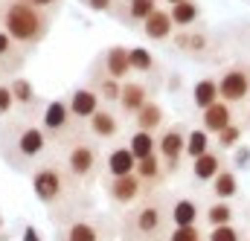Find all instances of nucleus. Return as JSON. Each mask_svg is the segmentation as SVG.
Wrapping results in <instances>:
<instances>
[{
  "instance_id": "obj_1",
  "label": "nucleus",
  "mask_w": 250,
  "mask_h": 241,
  "mask_svg": "<svg viewBox=\"0 0 250 241\" xmlns=\"http://www.w3.org/2000/svg\"><path fill=\"white\" fill-rule=\"evenodd\" d=\"M3 29L15 44H38L47 32V18L32 0H12L3 9Z\"/></svg>"
},
{
  "instance_id": "obj_2",
  "label": "nucleus",
  "mask_w": 250,
  "mask_h": 241,
  "mask_svg": "<svg viewBox=\"0 0 250 241\" xmlns=\"http://www.w3.org/2000/svg\"><path fill=\"white\" fill-rule=\"evenodd\" d=\"M184 151H187V134H184V128H181V125L163 128L160 137H157V154H160V160H163L166 175L178 172V163H181Z\"/></svg>"
},
{
  "instance_id": "obj_3",
  "label": "nucleus",
  "mask_w": 250,
  "mask_h": 241,
  "mask_svg": "<svg viewBox=\"0 0 250 241\" xmlns=\"http://www.w3.org/2000/svg\"><path fill=\"white\" fill-rule=\"evenodd\" d=\"M250 93V73L245 67H230L218 76V96L221 102L227 105H236V102H245Z\"/></svg>"
},
{
  "instance_id": "obj_4",
  "label": "nucleus",
  "mask_w": 250,
  "mask_h": 241,
  "mask_svg": "<svg viewBox=\"0 0 250 241\" xmlns=\"http://www.w3.org/2000/svg\"><path fill=\"white\" fill-rule=\"evenodd\" d=\"M32 192L41 203H56L64 195V178L56 166H41L32 175Z\"/></svg>"
},
{
  "instance_id": "obj_5",
  "label": "nucleus",
  "mask_w": 250,
  "mask_h": 241,
  "mask_svg": "<svg viewBox=\"0 0 250 241\" xmlns=\"http://www.w3.org/2000/svg\"><path fill=\"white\" fill-rule=\"evenodd\" d=\"M67 169L79 181L90 178L93 169H96V145L93 142H73L70 151H67Z\"/></svg>"
},
{
  "instance_id": "obj_6",
  "label": "nucleus",
  "mask_w": 250,
  "mask_h": 241,
  "mask_svg": "<svg viewBox=\"0 0 250 241\" xmlns=\"http://www.w3.org/2000/svg\"><path fill=\"white\" fill-rule=\"evenodd\" d=\"M70 120H73V114H70L67 102L64 99H50L44 114H41V128H44L47 137H62L70 128Z\"/></svg>"
},
{
  "instance_id": "obj_7",
  "label": "nucleus",
  "mask_w": 250,
  "mask_h": 241,
  "mask_svg": "<svg viewBox=\"0 0 250 241\" xmlns=\"http://www.w3.org/2000/svg\"><path fill=\"white\" fill-rule=\"evenodd\" d=\"M15 148H18V154H21L23 160L41 157L44 148H47V134H44V128H38V125H23V128L18 131V137H15Z\"/></svg>"
},
{
  "instance_id": "obj_8",
  "label": "nucleus",
  "mask_w": 250,
  "mask_h": 241,
  "mask_svg": "<svg viewBox=\"0 0 250 241\" xmlns=\"http://www.w3.org/2000/svg\"><path fill=\"white\" fill-rule=\"evenodd\" d=\"M143 192H146V183L137 175L111 178V183H108V195H111L114 203H134L137 198H143Z\"/></svg>"
},
{
  "instance_id": "obj_9",
  "label": "nucleus",
  "mask_w": 250,
  "mask_h": 241,
  "mask_svg": "<svg viewBox=\"0 0 250 241\" xmlns=\"http://www.w3.org/2000/svg\"><path fill=\"white\" fill-rule=\"evenodd\" d=\"M99 93L96 90H90V87H79V90H73L70 93V99H67V108H70V114H73V120H90L96 111H99Z\"/></svg>"
},
{
  "instance_id": "obj_10",
  "label": "nucleus",
  "mask_w": 250,
  "mask_h": 241,
  "mask_svg": "<svg viewBox=\"0 0 250 241\" xmlns=\"http://www.w3.org/2000/svg\"><path fill=\"white\" fill-rule=\"evenodd\" d=\"M201 122H204L207 134H221L227 125H233V108L227 102H215L201 111Z\"/></svg>"
},
{
  "instance_id": "obj_11",
  "label": "nucleus",
  "mask_w": 250,
  "mask_h": 241,
  "mask_svg": "<svg viewBox=\"0 0 250 241\" xmlns=\"http://www.w3.org/2000/svg\"><path fill=\"white\" fill-rule=\"evenodd\" d=\"M105 172H108V178L134 175V172H137V157L131 154L128 145H117V148L108 154V160H105Z\"/></svg>"
},
{
  "instance_id": "obj_12",
  "label": "nucleus",
  "mask_w": 250,
  "mask_h": 241,
  "mask_svg": "<svg viewBox=\"0 0 250 241\" xmlns=\"http://www.w3.org/2000/svg\"><path fill=\"white\" fill-rule=\"evenodd\" d=\"M143 32H146V38H148V41H166V38H172V32H175L172 15H169V12H163V9L151 12V15L143 20Z\"/></svg>"
},
{
  "instance_id": "obj_13",
  "label": "nucleus",
  "mask_w": 250,
  "mask_h": 241,
  "mask_svg": "<svg viewBox=\"0 0 250 241\" xmlns=\"http://www.w3.org/2000/svg\"><path fill=\"white\" fill-rule=\"evenodd\" d=\"M146 102H148V93H146V87L140 81H123V90H120V108H123V114L134 117Z\"/></svg>"
},
{
  "instance_id": "obj_14",
  "label": "nucleus",
  "mask_w": 250,
  "mask_h": 241,
  "mask_svg": "<svg viewBox=\"0 0 250 241\" xmlns=\"http://www.w3.org/2000/svg\"><path fill=\"white\" fill-rule=\"evenodd\" d=\"M131 73V64H128V47L114 44L111 50H105V76L125 81V76Z\"/></svg>"
},
{
  "instance_id": "obj_15",
  "label": "nucleus",
  "mask_w": 250,
  "mask_h": 241,
  "mask_svg": "<svg viewBox=\"0 0 250 241\" xmlns=\"http://www.w3.org/2000/svg\"><path fill=\"white\" fill-rule=\"evenodd\" d=\"M87 128H90V134L96 137V140H114L117 134H120V120L111 114V111H96L90 120H87Z\"/></svg>"
},
{
  "instance_id": "obj_16",
  "label": "nucleus",
  "mask_w": 250,
  "mask_h": 241,
  "mask_svg": "<svg viewBox=\"0 0 250 241\" xmlns=\"http://www.w3.org/2000/svg\"><path fill=\"white\" fill-rule=\"evenodd\" d=\"M192 102H195L198 111H204V108L221 102V96H218V79H209V76L198 79L195 87H192Z\"/></svg>"
},
{
  "instance_id": "obj_17",
  "label": "nucleus",
  "mask_w": 250,
  "mask_h": 241,
  "mask_svg": "<svg viewBox=\"0 0 250 241\" xmlns=\"http://www.w3.org/2000/svg\"><path fill=\"white\" fill-rule=\"evenodd\" d=\"M160 224H163V212H160L157 203H146V206H140V209L134 212V227H137V233H143V236L157 233Z\"/></svg>"
},
{
  "instance_id": "obj_18",
  "label": "nucleus",
  "mask_w": 250,
  "mask_h": 241,
  "mask_svg": "<svg viewBox=\"0 0 250 241\" xmlns=\"http://www.w3.org/2000/svg\"><path fill=\"white\" fill-rule=\"evenodd\" d=\"M169 215H172V224L175 227H195L198 218H201V209H198V203L192 198H178L172 203V212Z\"/></svg>"
},
{
  "instance_id": "obj_19",
  "label": "nucleus",
  "mask_w": 250,
  "mask_h": 241,
  "mask_svg": "<svg viewBox=\"0 0 250 241\" xmlns=\"http://www.w3.org/2000/svg\"><path fill=\"white\" fill-rule=\"evenodd\" d=\"M128 148H131V154L137 157V160H146V157H151V154H157V137L151 134V131H134L131 137H128Z\"/></svg>"
},
{
  "instance_id": "obj_20",
  "label": "nucleus",
  "mask_w": 250,
  "mask_h": 241,
  "mask_svg": "<svg viewBox=\"0 0 250 241\" xmlns=\"http://www.w3.org/2000/svg\"><path fill=\"white\" fill-rule=\"evenodd\" d=\"M221 169H224V166H221V157H218L215 151H207V154H201L198 160H192V175H195V181H201V183L212 181Z\"/></svg>"
},
{
  "instance_id": "obj_21",
  "label": "nucleus",
  "mask_w": 250,
  "mask_h": 241,
  "mask_svg": "<svg viewBox=\"0 0 250 241\" xmlns=\"http://www.w3.org/2000/svg\"><path fill=\"white\" fill-rule=\"evenodd\" d=\"M134 125L140 128V131H157L160 125H163V108L157 105V102H146L137 114H134Z\"/></svg>"
},
{
  "instance_id": "obj_22",
  "label": "nucleus",
  "mask_w": 250,
  "mask_h": 241,
  "mask_svg": "<svg viewBox=\"0 0 250 241\" xmlns=\"http://www.w3.org/2000/svg\"><path fill=\"white\" fill-rule=\"evenodd\" d=\"M209 183H212V195H215L218 201H230V198L239 195V178H236V172H230V169H221Z\"/></svg>"
},
{
  "instance_id": "obj_23",
  "label": "nucleus",
  "mask_w": 250,
  "mask_h": 241,
  "mask_svg": "<svg viewBox=\"0 0 250 241\" xmlns=\"http://www.w3.org/2000/svg\"><path fill=\"white\" fill-rule=\"evenodd\" d=\"M169 15H172V23H175V26L187 29V26H192V23L201 18V6H198L195 0H181V3H175V6L169 9Z\"/></svg>"
},
{
  "instance_id": "obj_24",
  "label": "nucleus",
  "mask_w": 250,
  "mask_h": 241,
  "mask_svg": "<svg viewBox=\"0 0 250 241\" xmlns=\"http://www.w3.org/2000/svg\"><path fill=\"white\" fill-rule=\"evenodd\" d=\"M134 175L143 183H160L163 175H166L160 154H151V157H146V160H137V172H134Z\"/></svg>"
},
{
  "instance_id": "obj_25",
  "label": "nucleus",
  "mask_w": 250,
  "mask_h": 241,
  "mask_svg": "<svg viewBox=\"0 0 250 241\" xmlns=\"http://www.w3.org/2000/svg\"><path fill=\"white\" fill-rule=\"evenodd\" d=\"M209 151V134L204 131V128H195V131H189L187 134V154L189 160H198L201 154H207Z\"/></svg>"
},
{
  "instance_id": "obj_26",
  "label": "nucleus",
  "mask_w": 250,
  "mask_h": 241,
  "mask_svg": "<svg viewBox=\"0 0 250 241\" xmlns=\"http://www.w3.org/2000/svg\"><path fill=\"white\" fill-rule=\"evenodd\" d=\"M99 230L90 224V221H76V224H70L67 230H64L62 241H99Z\"/></svg>"
},
{
  "instance_id": "obj_27",
  "label": "nucleus",
  "mask_w": 250,
  "mask_h": 241,
  "mask_svg": "<svg viewBox=\"0 0 250 241\" xmlns=\"http://www.w3.org/2000/svg\"><path fill=\"white\" fill-rule=\"evenodd\" d=\"M204 218H207V224H209V227H224V224H230V221H233V206H230L227 201H215V203H209V206H207Z\"/></svg>"
},
{
  "instance_id": "obj_28",
  "label": "nucleus",
  "mask_w": 250,
  "mask_h": 241,
  "mask_svg": "<svg viewBox=\"0 0 250 241\" xmlns=\"http://www.w3.org/2000/svg\"><path fill=\"white\" fill-rule=\"evenodd\" d=\"M160 6H157V0H128L125 3V18L131 20V23H143L151 12H157Z\"/></svg>"
},
{
  "instance_id": "obj_29",
  "label": "nucleus",
  "mask_w": 250,
  "mask_h": 241,
  "mask_svg": "<svg viewBox=\"0 0 250 241\" xmlns=\"http://www.w3.org/2000/svg\"><path fill=\"white\" fill-rule=\"evenodd\" d=\"M128 64H131L134 73H151V70L157 67L154 56H151L146 47H131V50H128Z\"/></svg>"
},
{
  "instance_id": "obj_30",
  "label": "nucleus",
  "mask_w": 250,
  "mask_h": 241,
  "mask_svg": "<svg viewBox=\"0 0 250 241\" xmlns=\"http://www.w3.org/2000/svg\"><path fill=\"white\" fill-rule=\"evenodd\" d=\"M12 96H15V105H23V108H29V105H35L38 102V96H35V87L26 81V79H12Z\"/></svg>"
},
{
  "instance_id": "obj_31",
  "label": "nucleus",
  "mask_w": 250,
  "mask_h": 241,
  "mask_svg": "<svg viewBox=\"0 0 250 241\" xmlns=\"http://www.w3.org/2000/svg\"><path fill=\"white\" fill-rule=\"evenodd\" d=\"M120 90H123V81H117L111 76H102V81L96 87V93H99L102 102H120Z\"/></svg>"
},
{
  "instance_id": "obj_32",
  "label": "nucleus",
  "mask_w": 250,
  "mask_h": 241,
  "mask_svg": "<svg viewBox=\"0 0 250 241\" xmlns=\"http://www.w3.org/2000/svg\"><path fill=\"white\" fill-rule=\"evenodd\" d=\"M218 137V145L224 148V151H230V148H239V142H242V128L233 122V125H227L221 134H215Z\"/></svg>"
},
{
  "instance_id": "obj_33",
  "label": "nucleus",
  "mask_w": 250,
  "mask_h": 241,
  "mask_svg": "<svg viewBox=\"0 0 250 241\" xmlns=\"http://www.w3.org/2000/svg\"><path fill=\"white\" fill-rule=\"evenodd\" d=\"M207 241H242V233L233 224H224V227H212Z\"/></svg>"
},
{
  "instance_id": "obj_34",
  "label": "nucleus",
  "mask_w": 250,
  "mask_h": 241,
  "mask_svg": "<svg viewBox=\"0 0 250 241\" xmlns=\"http://www.w3.org/2000/svg\"><path fill=\"white\" fill-rule=\"evenodd\" d=\"M169 241H204V233L198 227H175Z\"/></svg>"
},
{
  "instance_id": "obj_35",
  "label": "nucleus",
  "mask_w": 250,
  "mask_h": 241,
  "mask_svg": "<svg viewBox=\"0 0 250 241\" xmlns=\"http://www.w3.org/2000/svg\"><path fill=\"white\" fill-rule=\"evenodd\" d=\"M207 50V35L204 32H198V29H189V50L187 53H204Z\"/></svg>"
},
{
  "instance_id": "obj_36",
  "label": "nucleus",
  "mask_w": 250,
  "mask_h": 241,
  "mask_svg": "<svg viewBox=\"0 0 250 241\" xmlns=\"http://www.w3.org/2000/svg\"><path fill=\"white\" fill-rule=\"evenodd\" d=\"M12 108H15V96H12V87H9V84H0V117H6Z\"/></svg>"
},
{
  "instance_id": "obj_37",
  "label": "nucleus",
  "mask_w": 250,
  "mask_h": 241,
  "mask_svg": "<svg viewBox=\"0 0 250 241\" xmlns=\"http://www.w3.org/2000/svg\"><path fill=\"white\" fill-rule=\"evenodd\" d=\"M9 56H15V41L6 29H0V59H9Z\"/></svg>"
},
{
  "instance_id": "obj_38",
  "label": "nucleus",
  "mask_w": 250,
  "mask_h": 241,
  "mask_svg": "<svg viewBox=\"0 0 250 241\" xmlns=\"http://www.w3.org/2000/svg\"><path fill=\"white\" fill-rule=\"evenodd\" d=\"M114 3H117V0H84V6H87L90 12H111Z\"/></svg>"
},
{
  "instance_id": "obj_39",
  "label": "nucleus",
  "mask_w": 250,
  "mask_h": 241,
  "mask_svg": "<svg viewBox=\"0 0 250 241\" xmlns=\"http://www.w3.org/2000/svg\"><path fill=\"white\" fill-rule=\"evenodd\" d=\"M172 38H175V44H178V50H189V29H178V32H172Z\"/></svg>"
},
{
  "instance_id": "obj_40",
  "label": "nucleus",
  "mask_w": 250,
  "mask_h": 241,
  "mask_svg": "<svg viewBox=\"0 0 250 241\" xmlns=\"http://www.w3.org/2000/svg\"><path fill=\"white\" fill-rule=\"evenodd\" d=\"M248 160H250V151L248 148H239V151H236V166H245Z\"/></svg>"
},
{
  "instance_id": "obj_41",
  "label": "nucleus",
  "mask_w": 250,
  "mask_h": 241,
  "mask_svg": "<svg viewBox=\"0 0 250 241\" xmlns=\"http://www.w3.org/2000/svg\"><path fill=\"white\" fill-rule=\"evenodd\" d=\"M23 241H41L38 233H35V227H26V230H23Z\"/></svg>"
},
{
  "instance_id": "obj_42",
  "label": "nucleus",
  "mask_w": 250,
  "mask_h": 241,
  "mask_svg": "<svg viewBox=\"0 0 250 241\" xmlns=\"http://www.w3.org/2000/svg\"><path fill=\"white\" fill-rule=\"evenodd\" d=\"M32 3H35V6H44V9H50V6H56L59 0H32Z\"/></svg>"
},
{
  "instance_id": "obj_43",
  "label": "nucleus",
  "mask_w": 250,
  "mask_h": 241,
  "mask_svg": "<svg viewBox=\"0 0 250 241\" xmlns=\"http://www.w3.org/2000/svg\"><path fill=\"white\" fill-rule=\"evenodd\" d=\"M166 3H172V6H175V3H181V0H166Z\"/></svg>"
},
{
  "instance_id": "obj_44",
  "label": "nucleus",
  "mask_w": 250,
  "mask_h": 241,
  "mask_svg": "<svg viewBox=\"0 0 250 241\" xmlns=\"http://www.w3.org/2000/svg\"><path fill=\"white\" fill-rule=\"evenodd\" d=\"M248 125H250V114H248Z\"/></svg>"
}]
</instances>
